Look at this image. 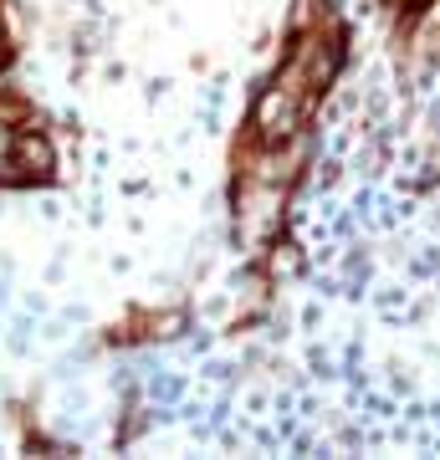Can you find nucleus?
<instances>
[{
	"instance_id": "f257e3e1",
	"label": "nucleus",
	"mask_w": 440,
	"mask_h": 460,
	"mask_svg": "<svg viewBox=\"0 0 440 460\" xmlns=\"http://www.w3.org/2000/svg\"><path fill=\"white\" fill-rule=\"evenodd\" d=\"M57 164L47 133L36 128H16V144H11V164H5V184H41Z\"/></svg>"
},
{
	"instance_id": "f03ea898",
	"label": "nucleus",
	"mask_w": 440,
	"mask_h": 460,
	"mask_svg": "<svg viewBox=\"0 0 440 460\" xmlns=\"http://www.w3.org/2000/svg\"><path fill=\"white\" fill-rule=\"evenodd\" d=\"M11 144H16V128L0 123V184H5V164H11Z\"/></svg>"
},
{
	"instance_id": "7ed1b4c3",
	"label": "nucleus",
	"mask_w": 440,
	"mask_h": 460,
	"mask_svg": "<svg viewBox=\"0 0 440 460\" xmlns=\"http://www.w3.org/2000/svg\"><path fill=\"white\" fill-rule=\"evenodd\" d=\"M5 57H11V47H5V36H0V66H5Z\"/></svg>"
}]
</instances>
